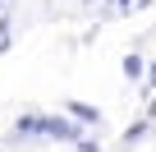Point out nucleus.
<instances>
[{
	"instance_id": "obj_4",
	"label": "nucleus",
	"mask_w": 156,
	"mask_h": 152,
	"mask_svg": "<svg viewBox=\"0 0 156 152\" xmlns=\"http://www.w3.org/2000/svg\"><path fill=\"white\" fill-rule=\"evenodd\" d=\"M124 74H129V79H138V74H142V55H129V60H124Z\"/></svg>"
},
{
	"instance_id": "obj_2",
	"label": "nucleus",
	"mask_w": 156,
	"mask_h": 152,
	"mask_svg": "<svg viewBox=\"0 0 156 152\" xmlns=\"http://www.w3.org/2000/svg\"><path fill=\"white\" fill-rule=\"evenodd\" d=\"M19 134H23V138L46 134V115H37V111H32V115H19Z\"/></svg>"
},
{
	"instance_id": "obj_3",
	"label": "nucleus",
	"mask_w": 156,
	"mask_h": 152,
	"mask_svg": "<svg viewBox=\"0 0 156 152\" xmlns=\"http://www.w3.org/2000/svg\"><path fill=\"white\" fill-rule=\"evenodd\" d=\"M69 115H78L83 124H101V111L97 106H83V102H69Z\"/></svg>"
},
{
	"instance_id": "obj_1",
	"label": "nucleus",
	"mask_w": 156,
	"mask_h": 152,
	"mask_svg": "<svg viewBox=\"0 0 156 152\" xmlns=\"http://www.w3.org/2000/svg\"><path fill=\"white\" fill-rule=\"evenodd\" d=\"M46 138H60V143H83V124L51 115V120H46Z\"/></svg>"
}]
</instances>
